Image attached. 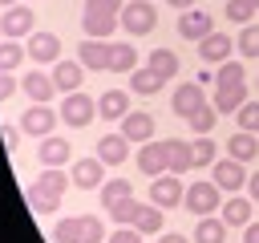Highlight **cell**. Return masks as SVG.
Wrapping results in <instances>:
<instances>
[{
  "label": "cell",
  "instance_id": "6da1fadb",
  "mask_svg": "<svg viewBox=\"0 0 259 243\" xmlns=\"http://www.w3.org/2000/svg\"><path fill=\"white\" fill-rule=\"evenodd\" d=\"M65 182H73V178H65V174H61V166H45V170L32 178V186L24 190V194H28V207H32L36 215H53V211L61 207Z\"/></svg>",
  "mask_w": 259,
  "mask_h": 243
},
{
  "label": "cell",
  "instance_id": "7a4b0ae2",
  "mask_svg": "<svg viewBox=\"0 0 259 243\" xmlns=\"http://www.w3.org/2000/svg\"><path fill=\"white\" fill-rule=\"evenodd\" d=\"M121 8H125V0H85V12H81V28H85L93 40H105L113 28H121V24H117Z\"/></svg>",
  "mask_w": 259,
  "mask_h": 243
},
{
  "label": "cell",
  "instance_id": "3957f363",
  "mask_svg": "<svg viewBox=\"0 0 259 243\" xmlns=\"http://www.w3.org/2000/svg\"><path fill=\"white\" fill-rule=\"evenodd\" d=\"M101 223L97 215H69L53 227V243H101Z\"/></svg>",
  "mask_w": 259,
  "mask_h": 243
},
{
  "label": "cell",
  "instance_id": "277c9868",
  "mask_svg": "<svg viewBox=\"0 0 259 243\" xmlns=\"http://www.w3.org/2000/svg\"><path fill=\"white\" fill-rule=\"evenodd\" d=\"M117 24H121V32H130V36H146V32H154V24H158V8H154L150 0H125Z\"/></svg>",
  "mask_w": 259,
  "mask_h": 243
},
{
  "label": "cell",
  "instance_id": "5b68a950",
  "mask_svg": "<svg viewBox=\"0 0 259 243\" xmlns=\"http://www.w3.org/2000/svg\"><path fill=\"white\" fill-rule=\"evenodd\" d=\"M182 207L190 211V215H214L219 207H223V194H219V186L214 182H194L186 194H182Z\"/></svg>",
  "mask_w": 259,
  "mask_h": 243
},
{
  "label": "cell",
  "instance_id": "8992f818",
  "mask_svg": "<svg viewBox=\"0 0 259 243\" xmlns=\"http://www.w3.org/2000/svg\"><path fill=\"white\" fill-rule=\"evenodd\" d=\"M93 113H97V101L89 97V93H69L65 101H61V117H65V126H73V130H81V126H89L93 122Z\"/></svg>",
  "mask_w": 259,
  "mask_h": 243
},
{
  "label": "cell",
  "instance_id": "52a82bcc",
  "mask_svg": "<svg viewBox=\"0 0 259 243\" xmlns=\"http://www.w3.org/2000/svg\"><path fill=\"white\" fill-rule=\"evenodd\" d=\"M32 28H36V16H32V8H24V4H12V8L0 16V32H4L8 40L32 36Z\"/></svg>",
  "mask_w": 259,
  "mask_h": 243
},
{
  "label": "cell",
  "instance_id": "ba28073f",
  "mask_svg": "<svg viewBox=\"0 0 259 243\" xmlns=\"http://www.w3.org/2000/svg\"><path fill=\"white\" fill-rule=\"evenodd\" d=\"M182 182H178V174H158L154 182H150V202L154 207H162V211H170V207H178L182 202Z\"/></svg>",
  "mask_w": 259,
  "mask_h": 243
},
{
  "label": "cell",
  "instance_id": "9c48e42d",
  "mask_svg": "<svg viewBox=\"0 0 259 243\" xmlns=\"http://www.w3.org/2000/svg\"><path fill=\"white\" fill-rule=\"evenodd\" d=\"M57 126V113L45 105V101H32L24 113H20V130L24 134H36V138H49V130Z\"/></svg>",
  "mask_w": 259,
  "mask_h": 243
},
{
  "label": "cell",
  "instance_id": "30bf717a",
  "mask_svg": "<svg viewBox=\"0 0 259 243\" xmlns=\"http://www.w3.org/2000/svg\"><path fill=\"white\" fill-rule=\"evenodd\" d=\"M73 186H81V190H101V182H105V162L93 154V158H81V162H73Z\"/></svg>",
  "mask_w": 259,
  "mask_h": 243
},
{
  "label": "cell",
  "instance_id": "8fae6325",
  "mask_svg": "<svg viewBox=\"0 0 259 243\" xmlns=\"http://www.w3.org/2000/svg\"><path fill=\"white\" fill-rule=\"evenodd\" d=\"M28 57H32V65H57V57H61V36H57V32H32V36H28Z\"/></svg>",
  "mask_w": 259,
  "mask_h": 243
},
{
  "label": "cell",
  "instance_id": "7c38bea8",
  "mask_svg": "<svg viewBox=\"0 0 259 243\" xmlns=\"http://www.w3.org/2000/svg\"><path fill=\"white\" fill-rule=\"evenodd\" d=\"M206 105V97H202V85L198 81H186V85H178L174 89V97H170V109L178 113V117H190L194 109H202Z\"/></svg>",
  "mask_w": 259,
  "mask_h": 243
},
{
  "label": "cell",
  "instance_id": "4fadbf2b",
  "mask_svg": "<svg viewBox=\"0 0 259 243\" xmlns=\"http://www.w3.org/2000/svg\"><path fill=\"white\" fill-rule=\"evenodd\" d=\"M206 32H210V12H206V8H182V16H178V36L202 40Z\"/></svg>",
  "mask_w": 259,
  "mask_h": 243
},
{
  "label": "cell",
  "instance_id": "5bb4252c",
  "mask_svg": "<svg viewBox=\"0 0 259 243\" xmlns=\"http://www.w3.org/2000/svg\"><path fill=\"white\" fill-rule=\"evenodd\" d=\"M121 134H125V142H154V117L146 113V109H134V113H125L121 117Z\"/></svg>",
  "mask_w": 259,
  "mask_h": 243
},
{
  "label": "cell",
  "instance_id": "9a60e30c",
  "mask_svg": "<svg viewBox=\"0 0 259 243\" xmlns=\"http://www.w3.org/2000/svg\"><path fill=\"white\" fill-rule=\"evenodd\" d=\"M97 158H101L105 166L130 162V142H125V134H121V130H117V134H101V138H97Z\"/></svg>",
  "mask_w": 259,
  "mask_h": 243
},
{
  "label": "cell",
  "instance_id": "2e32d148",
  "mask_svg": "<svg viewBox=\"0 0 259 243\" xmlns=\"http://www.w3.org/2000/svg\"><path fill=\"white\" fill-rule=\"evenodd\" d=\"M214 186H219V190H227V194L243 190V186H247V170H243V162H235V158L214 162Z\"/></svg>",
  "mask_w": 259,
  "mask_h": 243
},
{
  "label": "cell",
  "instance_id": "e0dca14e",
  "mask_svg": "<svg viewBox=\"0 0 259 243\" xmlns=\"http://www.w3.org/2000/svg\"><path fill=\"white\" fill-rule=\"evenodd\" d=\"M162 146H166V170H170V174H186V170H194L190 142H182V138H166Z\"/></svg>",
  "mask_w": 259,
  "mask_h": 243
},
{
  "label": "cell",
  "instance_id": "ac0fdd59",
  "mask_svg": "<svg viewBox=\"0 0 259 243\" xmlns=\"http://www.w3.org/2000/svg\"><path fill=\"white\" fill-rule=\"evenodd\" d=\"M97 113H101L105 122H121V117L130 113V93H121V89H105V93L97 97Z\"/></svg>",
  "mask_w": 259,
  "mask_h": 243
},
{
  "label": "cell",
  "instance_id": "d6986e66",
  "mask_svg": "<svg viewBox=\"0 0 259 243\" xmlns=\"http://www.w3.org/2000/svg\"><path fill=\"white\" fill-rule=\"evenodd\" d=\"M138 170L150 174V178H158V174L166 170V146H162V142H142V150H138Z\"/></svg>",
  "mask_w": 259,
  "mask_h": 243
},
{
  "label": "cell",
  "instance_id": "ffe728a7",
  "mask_svg": "<svg viewBox=\"0 0 259 243\" xmlns=\"http://www.w3.org/2000/svg\"><path fill=\"white\" fill-rule=\"evenodd\" d=\"M198 57L210 61V65L227 61V57H231V36H227V32H206V36L198 40Z\"/></svg>",
  "mask_w": 259,
  "mask_h": 243
},
{
  "label": "cell",
  "instance_id": "44dd1931",
  "mask_svg": "<svg viewBox=\"0 0 259 243\" xmlns=\"http://www.w3.org/2000/svg\"><path fill=\"white\" fill-rule=\"evenodd\" d=\"M255 154H259V138H255L251 130H239V134L227 138V158H235V162H251Z\"/></svg>",
  "mask_w": 259,
  "mask_h": 243
},
{
  "label": "cell",
  "instance_id": "7402d4cb",
  "mask_svg": "<svg viewBox=\"0 0 259 243\" xmlns=\"http://www.w3.org/2000/svg\"><path fill=\"white\" fill-rule=\"evenodd\" d=\"M77 57H81V65H85V69H109V45H105V40L85 36V40H81V49H77Z\"/></svg>",
  "mask_w": 259,
  "mask_h": 243
},
{
  "label": "cell",
  "instance_id": "603a6c76",
  "mask_svg": "<svg viewBox=\"0 0 259 243\" xmlns=\"http://www.w3.org/2000/svg\"><path fill=\"white\" fill-rule=\"evenodd\" d=\"M134 69H138V49L130 40L109 45V73H134Z\"/></svg>",
  "mask_w": 259,
  "mask_h": 243
},
{
  "label": "cell",
  "instance_id": "cb8c5ba5",
  "mask_svg": "<svg viewBox=\"0 0 259 243\" xmlns=\"http://www.w3.org/2000/svg\"><path fill=\"white\" fill-rule=\"evenodd\" d=\"M81 77H85L81 65H69V61H57V65H53V85H57L61 93H77V89H81Z\"/></svg>",
  "mask_w": 259,
  "mask_h": 243
},
{
  "label": "cell",
  "instance_id": "d4e9b609",
  "mask_svg": "<svg viewBox=\"0 0 259 243\" xmlns=\"http://www.w3.org/2000/svg\"><path fill=\"white\" fill-rule=\"evenodd\" d=\"M247 101V85H219L214 89V109L219 113H239Z\"/></svg>",
  "mask_w": 259,
  "mask_h": 243
},
{
  "label": "cell",
  "instance_id": "484cf974",
  "mask_svg": "<svg viewBox=\"0 0 259 243\" xmlns=\"http://www.w3.org/2000/svg\"><path fill=\"white\" fill-rule=\"evenodd\" d=\"M36 158H40L45 166H61V162L73 158V146H69V138H53V134H49V138L40 142V154H36Z\"/></svg>",
  "mask_w": 259,
  "mask_h": 243
},
{
  "label": "cell",
  "instance_id": "4316f807",
  "mask_svg": "<svg viewBox=\"0 0 259 243\" xmlns=\"http://www.w3.org/2000/svg\"><path fill=\"white\" fill-rule=\"evenodd\" d=\"M130 89H134L138 97H154V93L162 89V77H158L150 65H138V69L130 73Z\"/></svg>",
  "mask_w": 259,
  "mask_h": 243
},
{
  "label": "cell",
  "instance_id": "83f0119b",
  "mask_svg": "<svg viewBox=\"0 0 259 243\" xmlns=\"http://www.w3.org/2000/svg\"><path fill=\"white\" fill-rule=\"evenodd\" d=\"M194 243H227V223L214 215H202L194 227Z\"/></svg>",
  "mask_w": 259,
  "mask_h": 243
},
{
  "label": "cell",
  "instance_id": "f1b7e54d",
  "mask_svg": "<svg viewBox=\"0 0 259 243\" xmlns=\"http://www.w3.org/2000/svg\"><path fill=\"white\" fill-rule=\"evenodd\" d=\"M20 89H24V93H28L32 101H49L57 85H53V77H45V73H36V69H32V73H24V81H20Z\"/></svg>",
  "mask_w": 259,
  "mask_h": 243
},
{
  "label": "cell",
  "instance_id": "f546056e",
  "mask_svg": "<svg viewBox=\"0 0 259 243\" xmlns=\"http://www.w3.org/2000/svg\"><path fill=\"white\" fill-rule=\"evenodd\" d=\"M130 194H134V186H130L125 178H105L97 198H101V207H105V211H113V207H117L121 198H130Z\"/></svg>",
  "mask_w": 259,
  "mask_h": 243
},
{
  "label": "cell",
  "instance_id": "4dcf8cb0",
  "mask_svg": "<svg viewBox=\"0 0 259 243\" xmlns=\"http://www.w3.org/2000/svg\"><path fill=\"white\" fill-rule=\"evenodd\" d=\"M150 69H154L162 81H170V77L178 73V53H174V49H154V53H150Z\"/></svg>",
  "mask_w": 259,
  "mask_h": 243
},
{
  "label": "cell",
  "instance_id": "1f68e13d",
  "mask_svg": "<svg viewBox=\"0 0 259 243\" xmlns=\"http://www.w3.org/2000/svg\"><path fill=\"white\" fill-rule=\"evenodd\" d=\"M223 223H227V227H247V223H251V198H227Z\"/></svg>",
  "mask_w": 259,
  "mask_h": 243
},
{
  "label": "cell",
  "instance_id": "d6a6232c",
  "mask_svg": "<svg viewBox=\"0 0 259 243\" xmlns=\"http://www.w3.org/2000/svg\"><path fill=\"white\" fill-rule=\"evenodd\" d=\"M190 158H194V166H214V158H219V146H214L206 134H198V138L190 142Z\"/></svg>",
  "mask_w": 259,
  "mask_h": 243
},
{
  "label": "cell",
  "instance_id": "836d02e7",
  "mask_svg": "<svg viewBox=\"0 0 259 243\" xmlns=\"http://www.w3.org/2000/svg\"><path fill=\"white\" fill-rule=\"evenodd\" d=\"M134 231H142V235H154V231H162V207H142L138 211V219H134Z\"/></svg>",
  "mask_w": 259,
  "mask_h": 243
},
{
  "label": "cell",
  "instance_id": "e575fe53",
  "mask_svg": "<svg viewBox=\"0 0 259 243\" xmlns=\"http://www.w3.org/2000/svg\"><path fill=\"white\" fill-rule=\"evenodd\" d=\"M138 211H142V202H138V198L130 194V198H121V202H117V207L109 211V219H113L117 227H134V219H138Z\"/></svg>",
  "mask_w": 259,
  "mask_h": 243
},
{
  "label": "cell",
  "instance_id": "d590c367",
  "mask_svg": "<svg viewBox=\"0 0 259 243\" xmlns=\"http://www.w3.org/2000/svg\"><path fill=\"white\" fill-rule=\"evenodd\" d=\"M20 61H24V49L16 40H0V73H12Z\"/></svg>",
  "mask_w": 259,
  "mask_h": 243
},
{
  "label": "cell",
  "instance_id": "8d00e7d4",
  "mask_svg": "<svg viewBox=\"0 0 259 243\" xmlns=\"http://www.w3.org/2000/svg\"><path fill=\"white\" fill-rule=\"evenodd\" d=\"M214 117H219V109H214V105H202V109H194L186 122H190V130L206 134V130H214Z\"/></svg>",
  "mask_w": 259,
  "mask_h": 243
},
{
  "label": "cell",
  "instance_id": "74e56055",
  "mask_svg": "<svg viewBox=\"0 0 259 243\" xmlns=\"http://www.w3.org/2000/svg\"><path fill=\"white\" fill-rule=\"evenodd\" d=\"M214 85H243V65L223 61V65H219V73H214Z\"/></svg>",
  "mask_w": 259,
  "mask_h": 243
},
{
  "label": "cell",
  "instance_id": "f35d334b",
  "mask_svg": "<svg viewBox=\"0 0 259 243\" xmlns=\"http://www.w3.org/2000/svg\"><path fill=\"white\" fill-rule=\"evenodd\" d=\"M239 53H243V57H259V24H247V28H243Z\"/></svg>",
  "mask_w": 259,
  "mask_h": 243
},
{
  "label": "cell",
  "instance_id": "ab89813d",
  "mask_svg": "<svg viewBox=\"0 0 259 243\" xmlns=\"http://www.w3.org/2000/svg\"><path fill=\"white\" fill-rule=\"evenodd\" d=\"M235 117H239V130H251L255 134L259 130V101H243V109Z\"/></svg>",
  "mask_w": 259,
  "mask_h": 243
},
{
  "label": "cell",
  "instance_id": "60d3db41",
  "mask_svg": "<svg viewBox=\"0 0 259 243\" xmlns=\"http://www.w3.org/2000/svg\"><path fill=\"white\" fill-rule=\"evenodd\" d=\"M255 16V4H243V0H227V20H235V24H247Z\"/></svg>",
  "mask_w": 259,
  "mask_h": 243
},
{
  "label": "cell",
  "instance_id": "b9f144b4",
  "mask_svg": "<svg viewBox=\"0 0 259 243\" xmlns=\"http://www.w3.org/2000/svg\"><path fill=\"white\" fill-rule=\"evenodd\" d=\"M109 243H142V231H134V227H117V231L109 235Z\"/></svg>",
  "mask_w": 259,
  "mask_h": 243
},
{
  "label": "cell",
  "instance_id": "7bdbcfd3",
  "mask_svg": "<svg viewBox=\"0 0 259 243\" xmlns=\"http://www.w3.org/2000/svg\"><path fill=\"white\" fill-rule=\"evenodd\" d=\"M0 134H4V146L16 150V142H20V126H0Z\"/></svg>",
  "mask_w": 259,
  "mask_h": 243
},
{
  "label": "cell",
  "instance_id": "ee69618b",
  "mask_svg": "<svg viewBox=\"0 0 259 243\" xmlns=\"http://www.w3.org/2000/svg\"><path fill=\"white\" fill-rule=\"evenodd\" d=\"M12 93H16V81H12L8 73H0V101H8Z\"/></svg>",
  "mask_w": 259,
  "mask_h": 243
},
{
  "label": "cell",
  "instance_id": "f6af8a7d",
  "mask_svg": "<svg viewBox=\"0 0 259 243\" xmlns=\"http://www.w3.org/2000/svg\"><path fill=\"white\" fill-rule=\"evenodd\" d=\"M243 243H259V223H247V231H243Z\"/></svg>",
  "mask_w": 259,
  "mask_h": 243
},
{
  "label": "cell",
  "instance_id": "bcb514c9",
  "mask_svg": "<svg viewBox=\"0 0 259 243\" xmlns=\"http://www.w3.org/2000/svg\"><path fill=\"white\" fill-rule=\"evenodd\" d=\"M158 243H190V239L178 235V231H166V235H158Z\"/></svg>",
  "mask_w": 259,
  "mask_h": 243
},
{
  "label": "cell",
  "instance_id": "7dc6e473",
  "mask_svg": "<svg viewBox=\"0 0 259 243\" xmlns=\"http://www.w3.org/2000/svg\"><path fill=\"white\" fill-rule=\"evenodd\" d=\"M247 190H251V198H259V174H251V178H247Z\"/></svg>",
  "mask_w": 259,
  "mask_h": 243
},
{
  "label": "cell",
  "instance_id": "c3c4849f",
  "mask_svg": "<svg viewBox=\"0 0 259 243\" xmlns=\"http://www.w3.org/2000/svg\"><path fill=\"white\" fill-rule=\"evenodd\" d=\"M166 4H174V8H190L194 0H166Z\"/></svg>",
  "mask_w": 259,
  "mask_h": 243
},
{
  "label": "cell",
  "instance_id": "681fc988",
  "mask_svg": "<svg viewBox=\"0 0 259 243\" xmlns=\"http://www.w3.org/2000/svg\"><path fill=\"white\" fill-rule=\"evenodd\" d=\"M243 4H255V8H259V0H243Z\"/></svg>",
  "mask_w": 259,
  "mask_h": 243
},
{
  "label": "cell",
  "instance_id": "f907efd6",
  "mask_svg": "<svg viewBox=\"0 0 259 243\" xmlns=\"http://www.w3.org/2000/svg\"><path fill=\"white\" fill-rule=\"evenodd\" d=\"M0 4H8V8H12V4H16V0H0Z\"/></svg>",
  "mask_w": 259,
  "mask_h": 243
}]
</instances>
